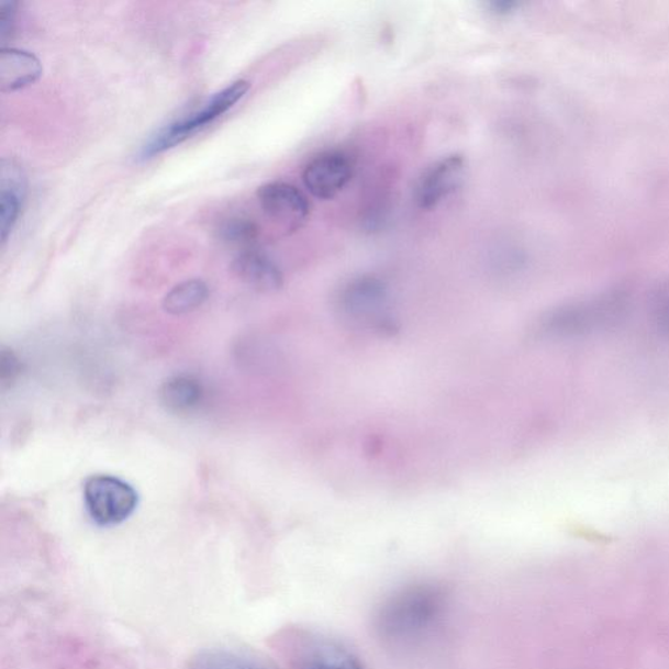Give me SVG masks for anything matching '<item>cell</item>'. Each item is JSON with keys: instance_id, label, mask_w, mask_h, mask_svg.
I'll return each mask as SVG.
<instances>
[{"instance_id": "2e32d148", "label": "cell", "mask_w": 669, "mask_h": 669, "mask_svg": "<svg viewBox=\"0 0 669 669\" xmlns=\"http://www.w3.org/2000/svg\"><path fill=\"white\" fill-rule=\"evenodd\" d=\"M192 669H272L253 658L238 657L226 653L207 654L196 661Z\"/></svg>"}, {"instance_id": "ac0fdd59", "label": "cell", "mask_w": 669, "mask_h": 669, "mask_svg": "<svg viewBox=\"0 0 669 669\" xmlns=\"http://www.w3.org/2000/svg\"><path fill=\"white\" fill-rule=\"evenodd\" d=\"M18 3L2 2L0 3V37L4 41L10 37L15 25Z\"/></svg>"}, {"instance_id": "8fae6325", "label": "cell", "mask_w": 669, "mask_h": 669, "mask_svg": "<svg viewBox=\"0 0 669 669\" xmlns=\"http://www.w3.org/2000/svg\"><path fill=\"white\" fill-rule=\"evenodd\" d=\"M26 183L22 171L10 167H3L2 189H0V234L2 244L9 241L13 230L19 222L25 200Z\"/></svg>"}, {"instance_id": "9c48e42d", "label": "cell", "mask_w": 669, "mask_h": 669, "mask_svg": "<svg viewBox=\"0 0 669 669\" xmlns=\"http://www.w3.org/2000/svg\"><path fill=\"white\" fill-rule=\"evenodd\" d=\"M233 271L241 281L260 292H272L282 286V275L275 261L258 248L241 252L233 261Z\"/></svg>"}, {"instance_id": "30bf717a", "label": "cell", "mask_w": 669, "mask_h": 669, "mask_svg": "<svg viewBox=\"0 0 669 669\" xmlns=\"http://www.w3.org/2000/svg\"><path fill=\"white\" fill-rule=\"evenodd\" d=\"M44 68L36 55L3 47L0 52V89L2 92H16L34 85L43 75Z\"/></svg>"}, {"instance_id": "9a60e30c", "label": "cell", "mask_w": 669, "mask_h": 669, "mask_svg": "<svg viewBox=\"0 0 669 669\" xmlns=\"http://www.w3.org/2000/svg\"><path fill=\"white\" fill-rule=\"evenodd\" d=\"M259 236V230L257 224L252 220L243 218H234L227 220L222 226H220V237L225 243L243 247V250L247 248H254Z\"/></svg>"}, {"instance_id": "4fadbf2b", "label": "cell", "mask_w": 669, "mask_h": 669, "mask_svg": "<svg viewBox=\"0 0 669 669\" xmlns=\"http://www.w3.org/2000/svg\"><path fill=\"white\" fill-rule=\"evenodd\" d=\"M203 386L194 377H171L161 386V403L174 413H190L203 403Z\"/></svg>"}, {"instance_id": "7c38bea8", "label": "cell", "mask_w": 669, "mask_h": 669, "mask_svg": "<svg viewBox=\"0 0 669 669\" xmlns=\"http://www.w3.org/2000/svg\"><path fill=\"white\" fill-rule=\"evenodd\" d=\"M386 287L375 276H361L349 282L343 293L344 306L357 316H375L384 306Z\"/></svg>"}, {"instance_id": "ba28073f", "label": "cell", "mask_w": 669, "mask_h": 669, "mask_svg": "<svg viewBox=\"0 0 669 669\" xmlns=\"http://www.w3.org/2000/svg\"><path fill=\"white\" fill-rule=\"evenodd\" d=\"M261 210L288 231L298 230L310 215V202L296 186L287 182H270L257 192Z\"/></svg>"}, {"instance_id": "7a4b0ae2", "label": "cell", "mask_w": 669, "mask_h": 669, "mask_svg": "<svg viewBox=\"0 0 669 669\" xmlns=\"http://www.w3.org/2000/svg\"><path fill=\"white\" fill-rule=\"evenodd\" d=\"M626 291H610L568 303L550 312L543 322L544 331L556 336H579L616 324L629 309Z\"/></svg>"}, {"instance_id": "6da1fadb", "label": "cell", "mask_w": 669, "mask_h": 669, "mask_svg": "<svg viewBox=\"0 0 669 669\" xmlns=\"http://www.w3.org/2000/svg\"><path fill=\"white\" fill-rule=\"evenodd\" d=\"M447 605V591L438 583L404 586L378 606L375 616L378 637L397 646L419 643L443 623Z\"/></svg>"}, {"instance_id": "5b68a950", "label": "cell", "mask_w": 669, "mask_h": 669, "mask_svg": "<svg viewBox=\"0 0 669 669\" xmlns=\"http://www.w3.org/2000/svg\"><path fill=\"white\" fill-rule=\"evenodd\" d=\"M288 654L291 669H364L354 653L322 634H294Z\"/></svg>"}, {"instance_id": "d6986e66", "label": "cell", "mask_w": 669, "mask_h": 669, "mask_svg": "<svg viewBox=\"0 0 669 669\" xmlns=\"http://www.w3.org/2000/svg\"><path fill=\"white\" fill-rule=\"evenodd\" d=\"M19 375L20 364L16 356L12 352L3 350L2 357H0V379H2V383L15 381Z\"/></svg>"}, {"instance_id": "5bb4252c", "label": "cell", "mask_w": 669, "mask_h": 669, "mask_svg": "<svg viewBox=\"0 0 669 669\" xmlns=\"http://www.w3.org/2000/svg\"><path fill=\"white\" fill-rule=\"evenodd\" d=\"M209 294V287L204 281L198 279L183 281L167 294L164 309L175 315L190 313L202 306Z\"/></svg>"}, {"instance_id": "8992f818", "label": "cell", "mask_w": 669, "mask_h": 669, "mask_svg": "<svg viewBox=\"0 0 669 669\" xmlns=\"http://www.w3.org/2000/svg\"><path fill=\"white\" fill-rule=\"evenodd\" d=\"M354 163L341 150L315 156L303 169L302 179L310 194L322 200L335 198L354 177Z\"/></svg>"}, {"instance_id": "277c9868", "label": "cell", "mask_w": 669, "mask_h": 669, "mask_svg": "<svg viewBox=\"0 0 669 669\" xmlns=\"http://www.w3.org/2000/svg\"><path fill=\"white\" fill-rule=\"evenodd\" d=\"M85 501L91 519L100 526H115L134 514L135 489L115 476L96 475L85 486Z\"/></svg>"}, {"instance_id": "52a82bcc", "label": "cell", "mask_w": 669, "mask_h": 669, "mask_svg": "<svg viewBox=\"0 0 669 669\" xmlns=\"http://www.w3.org/2000/svg\"><path fill=\"white\" fill-rule=\"evenodd\" d=\"M465 171L466 161L459 155L446 156L434 163L416 185L415 200L420 209L432 211L443 204L460 188Z\"/></svg>"}, {"instance_id": "3957f363", "label": "cell", "mask_w": 669, "mask_h": 669, "mask_svg": "<svg viewBox=\"0 0 669 669\" xmlns=\"http://www.w3.org/2000/svg\"><path fill=\"white\" fill-rule=\"evenodd\" d=\"M252 85L247 80L241 79L232 82L216 94H213L209 102L204 103L197 112L191 113L185 119L170 123L169 126L158 131L144 144L141 150L143 160L163 154L179 146L183 142L190 140L198 131L207 127L223 116L226 112L236 105V103L245 98Z\"/></svg>"}, {"instance_id": "ffe728a7", "label": "cell", "mask_w": 669, "mask_h": 669, "mask_svg": "<svg viewBox=\"0 0 669 669\" xmlns=\"http://www.w3.org/2000/svg\"><path fill=\"white\" fill-rule=\"evenodd\" d=\"M489 10H491L495 15L506 16L510 13H513L516 9H520V3L510 2V0H500V2H492L488 4Z\"/></svg>"}, {"instance_id": "e0dca14e", "label": "cell", "mask_w": 669, "mask_h": 669, "mask_svg": "<svg viewBox=\"0 0 669 669\" xmlns=\"http://www.w3.org/2000/svg\"><path fill=\"white\" fill-rule=\"evenodd\" d=\"M651 320L660 334L669 336V286L655 292L651 300Z\"/></svg>"}]
</instances>
